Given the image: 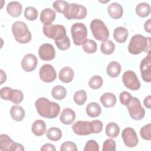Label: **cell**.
<instances>
[{
    "label": "cell",
    "mask_w": 151,
    "mask_h": 151,
    "mask_svg": "<svg viewBox=\"0 0 151 151\" xmlns=\"http://www.w3.org/2000/svg\"><path fill=\"white\" fill-rule=\"evenodd\" d=\"M101 111V109L99 104L96 102H91L86 107V113L91 117L99 116Z\"/></svg>",
    "instance_id": "d4e9b609"
},
{
    "label": "cell",
    "mask_w": 151,
    "mask_h": 151,
    "mask_svg": "<svg viewBox=\"0 0 151 151\" xmlns=\"http://www.w3.org/2000/svg\"><path fill=\"white\" fill-rule=\"evenodd\" d=\"M7 12L13 17H19L22 13V5L17 1H11L6 6Z\"/></svg>",
    "instance_id": "ffe728a7"
},
{
    "label": "cell",
    "mask_w": 151,
    "mask_h": 151,
    "mask_svg": "<svg viewBox=\"0 0 151 151\" xmlns=\"http://www.w3.org/2000/svg\"><path fill=\"white\" fill-rule=\"evenodd\" d=\"M140 134L145 140H150L151 139V124L149 123L146 125H145L143 127L141 128L140 130Z\"/></svg>",
    "instance_id": "f35d334b"
},
{
    "label": "cell",
    "mask_w": 151,
    "mask_h": 151,
    "mask_svg": "<svg viewBox=\"0 0 151 151\" xmlns=\"http://www.w3.org/2000/svg\"><path fill=\"white\" fill-rule=\"evenodd\" d=\"M99 150V146L96 141L94 140H88L84 146V151H98Z\"/></svg>",
    "instance_id": "b9f144b4"
},
{
    "label": "cell",
    "mask_w": 151,
    "mask_h": 151,
    "mask_svg": "<svg viewBox=\"0 0 151 151\" xmlns=\"http://www.w3.org/2000/svg\"><path fill=\"white\" fill-rule=\"evenodd\" d=\"M145 30L148 33H151V23H150V18L148 19L144 24Z\"/></svg>",
    "instance_id": "f907efd6"
},
{
    "label": "cell",
    "mask_w": 151,
    "mask_h": 151,
    "mask_svg": "<svg viewBox=\"0 0 151 151\" xmlns=\"http://www.w3.org/2000/svg\"><path fill=\"white\" fill-rule=\"evenodd\" d=\"M74 72L70 67H63L59 73V79L63 83H68L71 82L74 78Z\"/></svg>",
    "instance_id": "d6986e66"
},
{
    "label": "cell",
    "mask_w": 151,
    "mask_h": 151,
    "mask_svg": "<svg viewBox=\"0 0 151 151\" xmlns=\"http://www.w3.org/2000/svg\"><path fill=\"white\" fill-rule=\"evenodd\" d=\"M100 102L106 108L113 107L116 103V97L113 93H106L100 97Z\"/></svg>",
    "instance_id": "7402d4cb"
},
{
    "label": "cell",
    "mask_w": 151,
    "mask_h": 151,
    "mask_svg": "<svg viewBox=\"0 0 151 151\" xmlns=\"http://www.w3.org/2000/svg\"><path fill=\"white\" fill-rule=\"evenodd\" d=\"M109 15L113 19L120 18L123 14V9L121 5L117 2L110 4L107 7Z\"/></svg>",
    "instance_id": "ac0fdd59"
},
{
    "label": "cell",
    "mask_w": 151,
    "mask_h": 151,
    "mask_svg": "<svg viewBox=\"0 0 151 151\" xmlns=\"http://www.w3.org/2000/svg\"><path fill=\"white\" fill-rule=\"evenodd\" d=\"M122 81L124 86L131 90H137L140 87V83L133 71H125L122 76Z\"/></svg>",
    "instance_id": "9c48e42d"
},
{
    "label": "cell",
    "mask_w": 151,
    "mask_h": 151,
    "mask_svg": "<svg viewBox=\"0 0 151 151\" xmlns=\"http://www.w3.org/2000/svg\"><path fill=\"white\" fill-rule=\"evenodd\" d=\"M35 106L40 116L48 119L55 118L60 111V107L57 103L50 101L45 97L38 99L35 103Z\"/></svg>",
    "instance_id": "6da1fadb"
},
{
    "label": "cell",
    "mask_w": 151,
    "mask_h": 151,
    "mask_svg": "<svg viewBox=\"0 0 151 151\" xmlns=\"http://www.w3.org/2000/svg\"><path fill=\"white\" fill-rule=\"evenodd\" d=\"M14 141L10 137L5 134L0 135V150L2 151L9 150V148Z\"/></svg>",
    "instance_id": "4dcf8cb0"
},
{
    "label": "cell",
    "mask_w": 151,
    "mask_h": 151,
    "mask_svg": "<svg viewBox=\"0 0 151 151\" xmlns=\"http://www.w3.org/2000/svg\"><path fill=\"white\" fill-rule=\"evenodd\" d=\"M24 99L23 93L19 90H12L11 97L9 100L14 104L20 103Z\"/></svg>",
    "instance_id": "8d00e7d4"
},
{
    "label": "cell",
    "mask_w": 151,
    "mask_h": 151,
    "mask_svg": "<svg viewBox=\"0 0 151 151\" xmlns=\"http://www.w3.org/2000/svg\"><path fill=\"white\" fill-rule=\"evenodd\" d=\"M128 35L129 33L127 29L123 27H118L116 28L113 32V37L119 43L124 42L127 38Z\"/></svg>",
    "instance_id": "44dd1931"
},
{
    "label": "cell",
    "mask_w": 151,
    "mask_h": 151,
    "mask_svg": "<svg viewBox=\"0 0 151 151\" xmlns=\"http://www.w3.org/2000/svg\"><path fill=\"white\" fill-rule=\"evenodd\" d=\"M67 94L66 89L61 86H56L51 90L52 97L56 100H60L65 98Z\"/></svg>",
    "instance_id": "f546056e"
},
{
    "label": "cell",
    "mask_w": 151,
    "mask_h": 151,
    "mask_svg": "<svg viewBox=\"0 0 151 151\" xmlns=\"http://www.w3.org/2000/svg\"><path fill=\"white\" fill-rule=\"evenodd\" d=\"M63 14L67 19H82L87 15V9L83 5L72 3L68 4Z\"/></svg>",
    "instance_id": "8992f818"
},
{
    "label": "cell",
    "mask_w": 151,
    "mask_h": 151,
    "mask_svg": "<svg viewBox=\"0 0 151 151\" xmlns=\"http://www.w3.org/2000/svg\"><path fill=\"white\" fill-rule=\"evenodd\" d=\"M82 45L83 50L88 54L94 53L97 50V44L92 40L86 39Z\"/></svg>",
    "instance_id": "d6a6232c"
},
{
    "label": "cell",
    "mask_w": 151,
    "mask_h": 151,
    "mask_svg": "<svg viewBox=\"0 0 151 151\" xmlns=\"http://www.w3.org/2000/svg\"><path fill=\"white\" fill-rule=\"evenodd\" d=\"M71 33L73 42L76 45H81L87 39V30L83 23L77 22L71 27Z\"/></svg>",
    "instance_id": "52a82bcc"
},
{
    "label": "cell",
    "mask_w": 151,
    "mask_h": 151,
    "mask_svg": "<svg viewBox=\"0 0 151 151\" xmlns=\"http://www.w3.org/2000/svg\"><path fill=\"white\" fill-rule=\"evenodd\" d=\"M10 114L12 119L17 122H20L25 117V111L21 106L14 105L10 109Z\"/></svg>",
    "instance_id": "603a6c76"
},
{
    "label": "cell",
    "mask_w": 151,
    "mask_h": 151,
    "mask_svg": "<svg viewBox=\"0 0 151 151\" xmlns=\"http://www.w3.org/2000/svg\"><path fill=\"white\" fill-rule=\"evenodd\" d=\"M12 32L15 40L19 43L27 44L31 40V33L22 21L15 22L12 26Z\"/></svg>",
    "instance_id": "3957f363"
},
{
    "label": "cell",
    "mask_w": 151,
    "mask_h": 151,
    "mask_svg": "<svg viewBox=\"0 0 151 151\" xmlns=\"http://www.w3.org/2000/svg\"><path fill=\"white\" fill-rule=\"evenodd\" d=\"M0 71H1V84H2L4 82L6 81V76L5 73L2 70H0Z\"/></svg>",
    "instance_id": "816d5d0a"
},
{
    "label": "cell",
    "mask_w": 151,
    "mask_h": 151,
    "mask_svg": "<svg viewBox=\"0 0 151 151\" xmlns=\"http://www.w3.org/2000/svg\"><path fill=\"white\" fill-rule=\"evenodd\" d=\"M136 12L140 17H146L150 14V6L146 2H141L136 6Z\"/></svg>",
    "instance_id": "4316f807"
},
{
    "label": "cell",
    "mask_w": 151,
    "mask_h": 151,
    "mask_svg": "<svg viewBox=\"0 0 151 151\" xmlns=\"http://www.w3.org/2000/svg\"><path fill=\"white\" fill-rule=\"evenodd\" d=\"M116 142L111 139H108L105 140L103 145V151H115L116 150Z\"/></svg>",
    "instance_id": "60d3db41"
},
{
    "label": "cell",
    "mask_w": 151,
    "mask_h": 151,
    "mask_svg": "<svg viewBox=\"0 0 151 151\" xmlns=\"http://www.w3.org/2000/svg\"><path fill=\"white\" fill-rule=\"evenodd\" d=\"M61 151H77L76 145L72 142L67 141L63 143L60 147Z\"/></svg>",
    "instance_id": "7bdbcfd3"
},
{
    "label": "cell",
    "mask_w": 151,
    "mask_h": 151,
    "mask_svg": "<svg viewBox=\"0 0 151 151\" xmlns=\"http://www.w3.org/2000/svg\"><path fill=\"white\" fill-rule=\"evenodd\" d=\"M73 131L78 135L84 136L93 133V127L91 122L79 120L72 125Z\"/></svg>",
    "instance_id": "30bf717a"
},
{
    "label": "cell",
    "mask_w": 151,
    "mask_h": 151,
    "mask_svg": "<svg viewBox=\"0 0 151 151\" xmlns=\"http://www.w3.org/2000/svg\"><path fill=\"white\" fill-rule=\"evenodd\" d=\"M103 83V78L98 75L93 76L88 81V85L93 89L100 88L102 86Z\"/></svg>",
    "instance_id": "e575fe53"
},
{
    "label": "cell",
    "mask_w": 151,
    "mask_h": 151,
    "mask_svg": "<svg viewBox=\"0 0 151 151\" xmlns=\"http://www.w3.org/2000/svg\"><path fill=\"white\" fill-rule=\"evenodd\" d=\"M47 137L52 141H58L62 137V132L59 128L51 127L46 132Z\"/></svg>",
    "instance_id": "f1b7e54d"
},
{
    "label": "cell",
    "mask_w": 151,
    "mask_h": 151,
    "mask_svg": "<svg viewBox=\"0 0 151 151\" xmlns=\"http://www.w3.org/2000/svg\"><path fill=\"white\" fill-rule=\"evenodd\" d=\"M90 29L93 37L97 40L104 41L109 36V31L104 23L100 19H94L91 21Z\"/></svg>",
    "instance_id": "277c9868"
},
{
    "label": "cell",
    "mask_w": 151,
    "mask_h": 151,
    "mask_svg": "<svg viewBox=\"0 0 151 151\" xmlns=\"http://www.w3.org/2000/svg\"><path fill=\"white\" fill-rule=\"evenodd\" d=\"M9 150L10 151H11V150L23 151V150H24V147H23V146L21 144L14 142L12 144V145L11 146L10 148H9Z\"/></svg>",
    "instance_id": "7dc6e473"
},
{
    "label": "cell",
    "mask_w": 151,
    "mask_h": 151,
    "mask_svg": "<svg viewBox=\"0 0 151 151\" xmlns=\"http://www.w3.org/2000/svg\"><path fill=\"white\" fill-rule=\"evenodd\" d=\"M76 119V113L73 110L70 108L64 109L60 114V119L62 123L64 124H71Z\"/></svg>",
    "instance_id": "e0dca14e"
},
{
    "label": "cell",
    "mask_w": 151,
    "mask_h": 151,
    "mask_svg": "<svg viewBox=\"0 0 151 151\" xmlns=\"http://www.w3.org/2000/svg\"><path fill=\"white\" fill-rule=\"evenodd\" d=\"M40 58L43 61H50L55 58V51L54 47L48 43L42 44L38 49Z\"/></svg>",
    "instance_id": "5bb4252c"
},
{
    "label": "cell",
    "mask_w": 151,
    "mask_h": 151,
    "mask_svg": "<svg viewBox=\"0 0 151 151\" xmlns=\"http://www.w3.org/2000/svg\"><path fill=\"white\" fill-rule=\"evenodd\" d=\"M132 98V95L130 93L127 91H122L119 96L120 101V103L124 106H127L129 103L131 99Z\"/></svg>",
    "instance_id": "ee69618b"
},
{
    "label": "cell",
    "mask_w": 151,
    "mask_h": 151,
    "mask_svg": "<svg viewBox=\"0 0 151 151\" xmlns=\"http://www.w3.org/2000/svg\"><path fill=\"white\" fill-rule=\"evenodd\" d=\"M68 4H69L65 1L58 0L53 2L52 6L55 9V11H57V12L63 14Z\"/></svg>",
    "instance_id": "74e56055"
},
{
    "label": "cell",
    "mask_w": 151,
    "mask_h": 151,
    "mask_svg": "<svg viewBox=\"0 0 151 151\" xmlns=\"http://www.w3.org/2000/svg\"><path fill=\"white\" fill-rule=\"evenodd\" d=\"M93 127V133H99L101 132L103 129V123L100 120H94L91 121Z\"/></svg>",
    "instance_id": "bcb514c9"
},
{
    "label": "cell",
    "mask_w": 151,
    "mask_h": 151,
    "mask_svg": "<svg viewBox=\"0 0 151 151\" xmlns=\"http://www.w3.org/2000/svg\"><path fill=\"white\" fill-rule=\"evenodd\" d=\"M32 132L37 136L43 135L46 130V125L45 122L42 120H37L32 124Z\"/></svg>",
    "instance_id": "cb8c5ba5"
},
{
    "label": "cell",
    "mask_w": 151,
    "mask_h": 151,
    "mask_svg": "<svg viewBox=\"0 0 151 151\" xmlns=\"http://www.w3.org/2000/svg\"><path fill=\"white\" fill-rule=\"evenodd\" d=\"M115 49V45L111 40H106L103 41L100 45V50L101 52L105 55H110L112 54Z\"/></svg>",
    "instance_id": "1f68e13d"
},
{
    "label": "cell",
    "mask_w": 151,
    "mask_h": 151,
    "mask_svg": "<svg viewBox=\"0 0 151 151\" xmlns=\"http://www.w3.org/2000/svg\"><path fill=\"white\" fill-rule=\"evenodd\" d=\"M12 89L9 87H5L1 89L0 96L1 99L5 100H9Z\"/></svg>",
    "instance_id": "f6af8a7d"
},
{
    "label": "cell",
    "mask_w": 151,
    "mask_h": 151,
    "mask_svg": "<svg viewBox=\"0 0 151 151\" xmlns=\"http://www.w3.org/2000/svg\"><path fill=\"white\" fill-rule=\"evenodd\" d=\"M41 151H46V150L55 151V147L53 145H52L51 143H46L41 147Z\"/></svg>",
    "instance_id": "c3c4849f"
},
{
    "label": "cell",
    "mask_w": 151,
    "mask_h": 151,
    "mask_svg": "<svg viewBox=\"0 0 151 151\" xmlns=\"http://www.w3.org/2000/svg\"><path fill=\"white\" fill-rule=\"evenodd\" d=\"M87 93L85 90H80L77 91L73 96V99L76 104L81 106L85 103L87 100Z\"/></svg>",
    "instance_id": "836d02e7"
},
{
    "label": "cell",
    "mask_w": 151,
    "mask_h": 151,
    "mask_svg": "<svg viewBox=\"0 0 151 151\" xmlns=\"http://www.w3.org/2000/svg\"><path fill=\"white\" fill-rule=\"evenodd\" d=\"M150 37H145L140 34L133 35L128 45L129 52L133 55L139 54L143 51L149 52L150 48Z\"/></svg>",
    "instance_id": "7a4b0ae2"
},
{
    "label": "cell",
    "mask_w": 151,
    "mask_h": 151,
    "mask_svg": "<svg viewBox=\"0 0 151 151\" xmlns=\"http://www.w3.org/2000/svg\"><path fill=\"white\" fill-rule=\"evenodd\" d=\"M39 76L40 79L45 83H51L57 77L56 71L51 64H44L40 69Z\"/></svg>",
    "instance_id": "8fae6325"
},
{
    "label": "cell",
    "mask_w": 151,
    "mask_h": 151,
    "mask_svg": "<svg viewBox=\"0 0 151 151\" xmlns=\"http://www.w3.org/2000/svg\"><path fill=\"white\" fill-rule=\"evenodd\" d=\"M42 29L44 34L47 37L52 38L55 41L61 40L67 36L66 29L62 25H44Z\"/></svg>",
    "instance_id": "5b68a950"
},
{
    "label": "cell",
    "mask_w": 151,
    "mask_h": 151,
    "mask_svg": "<svg viewBox=\"0 0 151 151\" xmlns=\"http://www.w3.org/2000/svg\"><path fill=\"white\" fill-rule=\"evenodd\" d=\"M130 117L135 120L142 119L145 115V110L142 107L140 100L134 97H132L130 101L126 106Z\"/></svg>",
    "instance_id": "ba28073f"
},
{
    "label": "cell",
    "mask_w": 151,
    "mask_h": 151,
    "mask_svg": "<svg viewBox=\"0 0 151 151\" xmlns=\"http://www.w3.org/2000/svg\"><path fill=\"white\" fill-rule=\"evenodd\" d=\"M55 43L58 48L62 51L68 50L70 47V41L67 35L61 40L55 41Z\"/></svg>",
    "instance_id": "ab89813d"
},
{
    "label": "cell",
    "mask_w": 151,
    "mask_h": 151,
    "mask_svg": "<svg viewBox=\"0 0 151 151\" xmlns=\"http://www.w3.org/2000/svg\"><path fill=\"white\" fill-rule=\"evenodd\" d=\"M120 132V128L117 124L111 122L107 124L106 127V133L108 137L111 138L116 137Z\"/></svg>",
    "instance_id": "83f0119b"
},
{
    "label": "cell",
    "mask_w": 151,
    "mask_h": 151,
    "mask_svg": "<svg viewBox=\"0 0 151 151\" xmlns=\"http://www.w3.org/2000/svg\"><path fill=\"white\" fill-rule=\"evenodd\" d=\"M120 71L121 65L117 61L110 62L107 67V73L111 77H117Z\"/></svg>",
    "instance_id": "484cf974"
},
{
    "label": "cell",
    "mask_w": 151,
    "mask_h": 151,
    "mask_svg": "<svg viewBox=\"0 0 151 151\" xmlns=\"http://www.w3.org/2000/svg\"><path fill=\"white\" fill-rule=\"evenodd\" d=\"M149 51L147 55L145 57L140 64L141 76L143 80L147 83L151 81V55Z\"/></svg>",
    "instance_id": "4fadbf2b"
},
{
    "label": "cell",
    "mask_w": 151,
    "mask_h": 151,
    "mask_svg": "<svg viewBox=\"0 0 151 151\" xmlns=\"http://www.w3.org/2000/svg\"><path fill=\"white\" fill-rule=\"evenodd\" d=\"M38 60L37 57L33 54H27L21 61V67L26 72H31L37 67Z\"/></svg>",
    "instance_id": "9a60e30c"
},
{
    "label": "cell",
    "mask_w": 151,
    "mask_h": 151,
    "mask_svg": "<svg viewBox=\"0 0 151 151\" xmlns=\"http://www.w3.org/2000/svg\"><path fill=\"white\" fill-rule=\"evenodd\" d=\"M143 104L146 108L149 109L151 108V96L150 95L145 98L143 100Z\"/></svg>",
    "instance_id": "681fc988"
},
{
    "label": "cell",
    "mask_w": 151,
    "mask_h": 151,
    "mask_svg": "<svg viewBox=\"0 0 151 151\" xmlns=\"http://www.w3.org/2000/svg\"><path fill=\"white\" fill-rule=\"evenodd\" d=\"M38 11L32 6H28L24 11V17L29 21H34L38 17Z\"/></svg>",
    "instance_id": "d590c367"
},
{
    "label": "cell",
    "mask_w": 151,
    "mask_h": 151,
    "mask_svg": "<svg viewBox=\"0 0 151 151\" xmlns=\"http://www.w3.org/2000/svg\"><path fill=\"white\" fill-rule=\"evenodd\" d=\"M122 137L124 143L129 147H134L138 144L137 136L135 130L132 127L125 128L122 133Z\"/></svg>",
    "instance_id": "7c38bea8"
},
{
    "label": "cell",
    "mask_w": 151,
    "mask_h": 151,
    "mask_svg": "<svg viewBox=\"0 0 151 151\" xmlns=\"http://www.w3.org/2000/svg\"><path fill=\"white\" fill-rule=\"evenodd\" d=\"M55 12L49 8L43 9L40 14V21L44 25H50L55 20Z\"/></svg>",
    "instance_id": "2e32d148"
}]
</instances>
